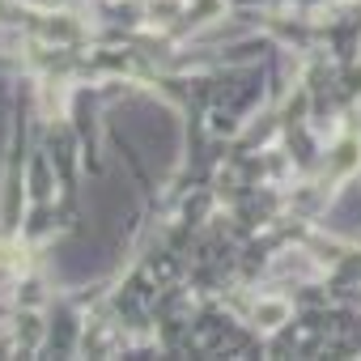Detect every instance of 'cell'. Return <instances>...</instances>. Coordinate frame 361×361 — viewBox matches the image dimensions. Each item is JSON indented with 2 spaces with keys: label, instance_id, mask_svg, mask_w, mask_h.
Segmentation results:
<instances>
[{
  "label": "cell",
  "instance_id": "obj_1",
  "mask_svg": "<svg viewBox=\"0 0 361 361\" xmlns=\"http://www.w3.org/2000/svg\"><path fill=\"white\" fill-rule=\"evenodd\" d=\"M255 314L264 319V327H281V323L289 319V306H285V302H264Z\"/></svg>",
  "mask_w": 361,
  "mask_h": 361
}]
</instances>
